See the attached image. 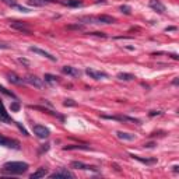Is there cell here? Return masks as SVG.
<instances>
[{
    "instance_id": "obj_3",
    "label": "cell",
    "mask_w": 179,
    "mask_h": 179,
    "mask_svg": "<svg viewBox=\"0 0 179 179\" xmlns=\"http://www.w3.org/2000/svg\"><path fill=\"white\" fill-rule=\"evenodd\" d=\"M49 178H50V179H73V178H74V174H73V172H70L69 169L60 168L59 171H56V172L50 174V175H49Z\"/></svg>"
},
{
    "instance_id": "obj_4",
    "label": "cell",
    "mask_w": 179,
    "mask_h": 179,
    "mask_svg": "<svg viewBox=\"0 0 179 179\" xmlns=\"http://www.w3.org/2000/svg\"><path fill=\"white\" fill-rule=\"evenodd\" d=\"M10 27L14 28V30H18L21 32L27 34V35H31L32 31L30 30V27L27 25V22H22V21H10Z\"/></svg>"
},
{
    "instance_id": "obj_15",
    "label": "cell",
    "mask_w": 179,
    "mask_h": 179,
    "mask_svg": "<svg viewBox=\"0 0 179 179\" xmlns=\"http://www.w3.org/2000/svg\"><path fill=\"white\" fill-rule=\"evenodd\" d=\"M57 3L67 6V7H80V6H83L81 0H57Z\"/></svg>"
},
{
    "instance_id": "obj_32",
    "label": "cell",
    "mask_w": 179,
    "mask_h": 179,
    "mask_svg": "<svg viewBox=\"0 0 179 179\" xmlns=\"http://www.w3.org/2000/svg\"><path fill=\"white\" fill-rule=\"evenodd\" d=\"M88 35H92V36H101V38H106V34H104V32H88Z\"/></svg>"
},
{
    "instance_id": "obj_1",
    "label": "cell",
    "mask_w": 179,
    "mask_h": 179,
    "mask_svg": "<svg viewBox=\"0 0 179 179\" xmlns=\"http://www.w3.org/2000/svg\"><path fill=\"white\" fill-rule=\"evenodd\" d=\"M28 164L27 162H21V161H10V162H6L3 165V174H7V175H21V174H25L28 171Z\"/></svg>"
},
{
    "instance_id": "obj_21",
    "label": "cell",
    "mask_w": 179,
    "mask_h": 179,
    "mask_svg": "<svg viewBox=\"0 0 179 179\" xmlns=\"http://www.w3.org/2000/svg\"><path fill=\"white\" fill-rule=\"evenodd\" d=\"M63 150L67 151V150H90V146H87V144H71V146H66L63 147Z\"/></svg>"
},
{
    "instance_id": "obj_39",
    "label": "cell",
    "mask_w": 179,
    "mask_h": 179,
    "mask_svg": "<svg viewBox=\"0 0 179 179\" xmlns=\"http://www.w3.org/2000/svg\"><path fill=\"white\" fill-rule=\"evenodd\" d=\"M172 84H174V85H178V84H179V79H178V77H175V79H174Z\"/></svg>"
},
{
    "instance_id": "obj_6",
    "label": "cell",
    "mask_w": 179,
    "mask_h": 179,
    "mask_svg": "<svg viewBox=\"0 0 179 179\" xmlns=\"http://www.w3.org/2000/svg\"><path fill=\"white\" fill-rule=\"evenodd\" d=\"M0 146L9 147V148H14V150H20V143L17 140H11V139H7L4 136L0 134Z\"/></svg>"
},
{
    "instance_id": "obj_26",
    "label": "cell",
    "mask_w": 179,
    "mask_h": 179,
    "mask_svg": "<svg viewBox=\"0 0 179 179\" xmlns=\"http://www.w3.org/2000/svg\"><path fill=\"white\" fill-rule=\"evenodd\" d=\"M28 4L35 6V7H42L45 4V1H42V0H28Z\"/></svg>"
},
{
    "instance_id": "obj_28",
    "label": "cell",
    "mask_w": 179,
    "mask_h": 179,
    "mask_svg": "<svg viewBox=\"0 0 179 179\" xmlns=\"http://www.w3.org/2000/svg\"><path fill=\"white\" fill-rule=\"evenodd\" d=\"M13 7L17 9V10H20V11H22V13H30V9H28V7H24V6H20V4H14Z\"/></svg>"
},
{
    "instance_id": "obj_37",
    "label": "cell",
    "mask_w": 179,
    "mask_h": 179,
    "mask_svg": "<svg viewBox=\"0 0 179 179\" xmlns=\"http://www.w3.org/2000/svg\"><path fill=\"white\" fill-rule=\"evenodd\" d=\"M0 49H10V45H6V44H0Z\"/></svg>"
},
{
    "instance_id": "obj_24",
    "label": "cell",
    "mask_w": 179,
    "mask_h": 179,
    "mask_svg": "<svg viewBox=\"0 0 179 179\" xmlns=\"http://www.w3.org/2000/svg\"><path fill=\"white\" fill-rule=\"evenodd\" d=\"M67 30H77V31H83L84 30V24H70L67 25Z\"/></svg>"
},
{
    "instance_id": "obj_20",
    "label": "cell",
    "mask_w": 179,
    "mask_h": 179,
    "mask_svg": "<svg viewBox=\"0 0 179 179\" xmlns=\"http://www.w3.org/2000/svg\"><path fill=\"white\" fill-rule=\"evenodd\" d=\"M44 80H45L46 84H50V85L59 84V79H57L56 76H53V74H49V73H46V74L44 76Z\"/></svg>"
},
{
    "instance_id": "obj_31",
    "label": "cell",
    "mask_w": 179,
    "mask_h": 179,
    "mask_svg": "<svg viewBox=\"0 0 179 179\" xmlns=\"http://www.w3.org/2000/svg\"><path fill=\"white\" fill-rule=\"evenodd\" d=\"M63 105L65 106H76V102L73 99H66L65 102H63Z\"/></svg>"
},
{
    "instance_id": "obj_18",
    "label": "cell",
    "mask_w": 179,
    "mask_h": 179,
    "mask_svg": "<svg viewBox=\"0 0 179 179\" xmlns=\"http://www.w3.org/2000/svg\"><path fill=\"white\" fill-rule=\"evenodd\" d=\"M45 175H48V169L46 168H38L34 174H31V179H38V178H44Z\"/></svg>"
},
{
    "instance_id": "obj_11",
    "label": "cell",
    "mask_w": 179,
    "mask_h": 179,
    "mask_svg": "<svg viewBox=\"0 0 179 179\" xmlns=\"http://www.w3.org/2000/svg\"><path fill=\"white\" fill-rule=\"evenodd\" d=\"M70 166H71V168H76V169H85V171H94V172H97V171H98L95 166L85 165V164L80 162V161H73V162L70 164Z\"/></svg>"
},
{
    "instance_id": "obj_13",
    "label": "cell",
    "mask_w": 179,
    "mask_h": 179,
    "mask_svg": "<svg viewBox=\"0 0 179 179\" xmlns=\"http://www.w3.org/2000/svg\"><path fill=\"white\" fill-rule=\"evenodd\" d=\"M150 7H151L153 10H155L157 13H160V14H164V13H165V6H164L160 0H150Z\"/></svg>"
},
{
    "instance_id": "obj_8",
    "label": "cell",
    "mask_w": 179,
    "mask_h": 179,
    "mask_svg": "<svg viewBox=\"0 0 179 179\" xmlns=\"http://www.w3.org/2000/svg\"><path fill=\"white\" fill-rule=\"evenodd\" d=\"M85 74H88V76H90L91 79H94V80H101V79H106V77H108L106 73H104V71H98V70L90 69V67L85 69Z\"/></svg>"
},
{
    "instance_id": "obj_2",
    "label": "cell",
    "mask_w": 179,
    "mask_h": 179,
    "mask_svg": "<svg viewBox=\"0 0 179 179\" xmlns=\"http://www.w3.org/2000/svg\"><path fill=\"white\" fill-rule=\"evenodd\" d=\"M102 119H111V120H119V122H126V123H134V125H140L139 119L134 118H129L125 115H118V116H108V115H101Z\"/></svg>"
},
{
    "instance_id": "obj_10",
    "label": "cell",
    "mask_w": 179,
    "mask_h": 179,
    "mask_svg": "<svg viewBox=\"0 0 179 179\" xmlns=\"http://www.w3.org/2000/svg\"><path fill=\"white\" fill-rule=\"evenodd\" d=\"M62 73L67 74V76H71V77H80L81 76V71L79 69H76V67H71V66H63Z\"/></svg>"
},
{
    "instance_id": "obj_25",
    "label": "cell",
    "mask_w": 179,
    "mask_h": 179,
    "mask_svg": "<svg viewBox=\"0 0 179 179\" xmlns=\"http://www.w3.org/2000/svg\"><path fill=\"white\" fill-rule=\"evenodd\" d=\"M120 11H122L123 14H126V16H130L131 14V7L130 6H127V4H123V6H120Z\"/></svg>"
},
{
    "instance_id": "obj_30",
    "label": "cell",
    "mask_w": 179,
    "mask_h": 179,
    "mask_svg": "<svg viewBox=\"0 0 179 179\" xmlns=\"http://www.w3.org/2000/svg\"><path fill=\"white\" fill-rule=\"evenodd\" d=\"M16 125L18 126V129H20V130L22 131V134H24V136H30V134H28V131L25 130V127H24V126H22L21 123H18V122H16Z\"/></svg>"
},
{
    "instance_id": "obj_27",
    "label": "cell",
    "mask_w": 179,
    "mask_h": 179,
    "mask_svg": "<svg viewBox=\"0 0 179 179\" xmlns=\"http://www.w3.org/2000/svg\"><path fill=\"white\" fill-rule=\"evenodd\" d=\"M20 106H21V105H20V102H18V101H13V102H11L10 109H11L13 112H18V111H20Z\"/></svg>"
},
{
    "instance_id": "obj_33",
    "label": "cell",
    "mask_w": 179,
    "mask_h": 179,
    "mask_svg": "<svg viewBox=\"0 0 179 179\" xmlns=\"http://www.w3.org/2000/svg\"><path fill=\"white\" fill-rule=\"evenodd\" d=\"M1 1H3V3H6L7 6H11V7H13L14 4H17L16 0H1Z\"/></svg>"
},
{
    "instance_id": "obj_19",
    "label": "cell",
    "mask_w": 179,
    "mask_h": 179,
    "mask_svg": "<svg viewBox=\"0 0 179 179\" xmlns=\"http://www.w3.org/2000/svg\"><path fill=\"white\" fill-rule=\"evenodd\" d=\"M130 157L134 158V160H137V161H140V162L147 164V165H151V164L157 162V158H143V157H139V155H134V154H131Z\"/></svg>"
},
{
    "instance_id": "obj_17",
    "label": "cell",
    "mask_w": 179,
    "mask_h": 179,
    "mask_svg": "<svg viewBox=\"0 0 179 179\" xmlns=\"http://www.w3.org/2000/svg\"><path fill=\"white\" fill-rule=\"evenodd\" d=\"M0 120H1V122H6V123L11 122V119H10L9 114L6 112V108H4V105H3L1 99H0Z\"/></svg>"
},
{
    "instance_id": "obj_22",
    "label": "cell",
    "mask_w": 179,
    "mask_h": 179,
    "mask_svg": "<svg viewBox=\"0 0 179 179\" xmlns=\"http://www.w3.org/2000/svg\"><path fill=\"white\" fill-rule=\"evenodd\" d=\"M116 77L119 80H122V81H131V80H134V76L130 74V73H119Z\"/></svg>"
},
{
    "instance_id": "obj_12",
    "label": "cell",
    "mask_w": 179,
    "mask_h": 179,
    "mask_svg": "<svg viewBox=\"0 0 179 179\" xmlns=\"http://www.w3.org/2000/svg\"><path fill=\"white\" fill-rule=\"evenodd\" d=\"M115 20L114 17L106 16V14H101V16L95 17V24H114Z\"/></svg>"
},
{
    "instance_id": "obj_29",
    "label": "cell",
    "mask_w": 179,
    "mask_h": 179,
    "mask_svg": "<svg viewBox=\"0 0 179 179\" xmlns=\"http://www.w3.org/2000/svg\"><path fill=\"white\" fill-rule=\"evenodd\" d=\"M48 150H49V144H44V146H41V148H39V151H38V154L41 155V154L46 153Z\"/></svg>"
},
{
    "instance_id": "obj_23",
    "label": "cell",
    "mask_w": 179,
    "mask_h": 179,
    "mask_svg": "<svg viewBox=\"0 0 179 179\" xmlns=\"http://www.w3.org/2000/svg\"><path fill=\"white\" fill-rule=\"evenodd\" d=\"M0 92H1V94H4V95H7V97H10V98H14V99H16V94H14V92H11V91H9V90H7V88H6V87H3V85H0Z\"/></svg>"
},
{
    "instance_id": "obj_34",
    "label": "cell",
    "mask_w": 179,
    "mask_h": 179,
    "mask_svg": "<svg viewBox=\"0 0 179 179\" xmlns=\"http://www.w3.org/2000/svg\"><path fill=\"white\" fill-rule=\"evenodd\" d=\"M18 62H20L21 65H24V66H27V67H30V62H28L27 59H22V57H20V59H18Z\"/></svg>"
},
{
    "instance_id": "obj_16",
    "label": "cell",
    "mask_w": 179,
    "mask_h": 179,
    "mask_svg": "<svg viewBox=\"0 0 179 179\" xmlns=\"http://www.w3.org/2000/svg\"><path fill=\"white\" fill-rule=\"evenodd\" d=\"M116 136L119 140H123V141H133L134 140V134L126 133V131H116Z\"/></svg>"
},
{
    "instance_id": "obj_36",
    "label": "cell",
    "mask_w": 179,
    "mask_h": 179,
    "mask_svg": "<svg viewBox=\"0 0 179 179\" xmlns=\"http://www.w3.org/2000/svg\"><path fill=\"white\" fill-rule=\"evenodd\" d=\"M154 146H155V143H146V144H144L146 148H153Z\"/></svg>"
},
{
    "instance_id": "obj_40",
    "label": "cell",
    "mask_w": 179,
    "mask_h": 179,
    "mask_svg": "<svg viewBox=\"0 0 179 179\" xmlns=\"http://www.w3.org/2000/svg\"><path fill=\"white\" fill-rule=\"evenodd\" d=\"M172 168H174V172H175V174H176V172H179V166H178V165H174Z\"/></svg>"
},
{
    "instance_id": "obj_35",
    "label": "cell",
    "mask_w": 179,
    "mask_h": 179,
    "mask_svg": "<svg viewBox=\"0 0 179 179\" xmlns=\"http://www.w3.org/2000/svg\"><path fill=\"white\" fill-rule=\"evenodd\" d=\"M148 115H150V116H158V115H161V112H160V111H151Z\"/></svg>"
},
{
    "instance_id": "obj_5",
    "label": "cell",
    "mask_w": 179,
    "mask_h": 179,
    "mask_svg": "<svg viewBox=\"0 0 179 179\" xmlns=\"http://www.w3.org/2000/svg\"><path fill=\"white\" fill-rule=\"evenodd\" d=\"M24 81L27 83V84H30V85H32L35 88H44L45 87V83L42 81V79H39V77H36V76H27L25 79H24Z\"/></svg>"
},
{
    "instance_id": "obj_7",
    "label": "cell",
    "mask_w": 179,
    "mask_h": 179,
    "mask_svg": "<svg viewBox=\"0 0 179 179\" xmlns=\"http://www.w3.org/2000/svg\"><path fill=\"white\" fill-rule=\"evenodd\" d=\"M34 133H35L39 139H48L49 134H50L48 127H45V126H42V125H35V126H34Z\"/></svg>"
},
{
    "instance_id": "obj_38",
    "label": "cell",
    "mask_w": 179,
    "mask_h": 179,
    "mask_svg": "<svg viewBox=\"0 0 179 179\" xmlns=\"http://www.w3.org/2000/svg\"><path fill=\"white\" fill-rule=\"evenodd\" d=\"M165 31L168 32V31H176V27H168V28H165Z\"/></svg>"
},
{
    "instance_id": "obj_14",
    "label": "cell",
    "mask_w": 179,
    "mask_h": 179,
    "mask_svg": "<svg viewBox=\"0 0 179 179\" xmlns=\"http://www.w3.org/2000/svg\"><path fill=\"white\" fill-rule=\"evenodd\" d=\"M7 79H9V81L11 83V84H16V85H21V84H24V79H21V77H18L16 73H7Z\"/></svg>"
},
{
    "instance_id": "obj_9",
    "label": "cell",
    "mask_w": 179,
    "mask_h": 179,
    "mask_svg": "<svg viewBox=\"0 0 179 179\" xmlns=\"http://www.w3.org/2000/svg\"><path fill=\"white\" fill-rule=\"evenodd\" d=\"M30 50H31V52H34V53H38V55L44 56V57H46V59H49V60H52V62H56V60H57V59H56V56L50 55L49 52H46V50H44V49L36 48V46H31V48H30Z\"/></svg>"
}]
</instances>
